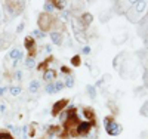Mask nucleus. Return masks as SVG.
<instances>
[{
	"instance_id": "a878e982",
	"label": "nucleus",
	"mask_w": 148,
	"mask_h": 139,
	"mask_svg": "<svg viewBox=\"0 0 148 139\" xmlns=\"http://www.w3.org/2000/svg\"><path fill=\"white\" fill-rule=\"evenodd\" d=\"M0 139H14V136L8 132H0Z\"/></svg>"
},
{
	"instance_id": "2eb2a0df",
	"label": "nucleus",
	"mask_w": 148,
	"mask_h": 139,
	"mask_svg": "<svg viewBox=\"0 0 148 139\" xmlns=\"http://www.w3.org/2000/svg\"><path fill=\"white\" fill-rule=\"evenodd\" d=\"M21 92H22V87H19V86H10L9 87V93L12 96H18V95H21Z\"/></svg>"
},
{
	"instance_id": "c756f323",
	"label": "nucleus",
	"mask_w": 148,
	"mask_h": 139,
	"mask_svg": "<svg viewBox=\"0 0 148 139\" xmlns=\"http://www.w3.org/2000/svg\"><path fill=\"white\" fill-rule=\"evenodd\" d=\"M15 79H16V80H21V79H22V73H21V71H16V74H15Z\"/></svg>"
},
{
	"instance_id": "72a5a7b5",
	"label": "nucleus",
	"mask_w": 148,
	"mask_h": 139,
	"mask_svg": "<svg viewBox=\"0 0 148 139\" xmlns=\"http://www.w3.org/2000/svg\"><path fill=\"white\" fill-rule=\"evenodd\" d=\"M5 92H6V87H0V96L5 95Z\"/></svg>"
},
{
	"instance_id": "9b49d317",
	"label": "nucleus",
	"mask_w": 148,
	"mask_h": 139,
	"mask_svg": "<svg viewBox=\"0 0 148 139\" xmlns=\"http://www.w3.org/2000/svg\"><path fill=\"white\" fill-rule=\"evenodd\" d=\"M145 8H147V3H145V2H136V3H135V6H132L133 12H135L136 15H141L142 12L145 10Z\"/></svg>"
},
{
	"instance_id": "f257e3e1",
	"label": "nucleus",
	"mask_w": 148,
	"mask_h": 139,
	"mask_svg": "<svg viewBox=\"0 0 148 139\" xmlns=\"http://www.w3.org/2000/svg\"><path fill=\"white\" fill-rule=\"evenodd\" d=\"M55 21H56L55 16L42 12V14L39 15V18H37V25H39V30L43 31V33H46L47 30H52L53 25H55Z\"/></svg>"
},
{
	"instance_id": "aec40b11",
	"label": "nucleus",
	"mask_w": 148,
	"mask_h": 139,
	"mask_svg": "<svg viewBox=\"0 0 148 139\" xmlns=\"http://www.w3.org/2000/svg\"><path fill=\"white\" fill-rule=\"evenodd\" d=\"M45 33L43 31H40V30H34L33 31V34H31V37H33V39L36 40V39H45Z\"/></svg>"
},
{
	"instance_id": "ddd939ff",
	"label": "nucleus",
	"mask_w": 148,
	"mask_h": 139,
	"mask_svg": "<svg viewBox=\"0 0 148 139\" xmlns=\"http://www.w3.org/2000/svg\"><path fill=\"white\" fill-rule=\"evenodd\" d=\"M53 10H55L53 2H45V5H43V12H45V14L52 15V12H53Z\"/></svg>"
},
{
	"instance_id": "1a4fd4ad",
	"label": "nucleus",
	"mask_w": 148,
	"mask_h": 139,
	"mask_svg": "<svg viewBox=\"0 0 148 139\" xmlns=\"http://www.w3.org/2000/svg\"><path fill=\"white\" fill-rule=\"evenodd\" d=\"M8 56L14 61V62H18V61L22 58V52H21V49H18V47H12V49L9 50Z\"/></svg>"
},
{
	"instance_id": "6e6552de",
	"label": "nucleus",
	"mask_w": 148,
	"mask_h": 139,
	"mask_svg": "<svg viewBox=\"0 0 148 139\" xmlns=\"http://www.w3.org/2000/svg\"><path fill=\"white\" fill-rule=\"evenodd\" d=\"M56 79V71L52 68H46L43 71V80L46 83H53V80Z\"/></svg>"
},
{
	"instance_id": "0eeeda50",
	"label": "nucleus",
	"mask_w": 148,
	"mask_h": 139,
	"mask_svg": "<svg viewBox=\"0 0 148 139\" xmlns=\"http://www.w3.org/2000/svg\"><path fill=\"white\" fill-rule=\"evenodd\" d=\"M92 21H93V16H92V14H89V12H84V14H82L80 18H79V22L82 25V28L89 27V25L92 24Z\"/></svg>"
},
{
	"instance_id": "b1692460",
	"label": "nucleus",
	"mask_w": 148,
	"mask_h": 139,
	"mask_svg": "<svg viewBox=\"0 0 148 139\" xmlns=\"http://www.w3.org/2000/svg\"><path fill=\"white\" fill-rule=\"evenodd\" d=\"M71 64H73L74 67H79V65H80V56H79V55L73 56V58H71Z\"/></svg>"
},
{
	"instance_id": "f3484780",
	"label": "nucleus",
	"mask_w": 148,
	"mask_h": 139,
	"mask_svg": "<svg viewBox=\"0 0 148 139\" xmlns=\"http://www.w3.org/2000/svg\"><path fill=\"white\" fill-rule=\"evenodd\" d=\"M65 5H67V2H62V0H56V2H53V6H55V9H58V10H65Z\"/></svg>"
},
{
	"instance_id": "f8f14e48",
	"label": "nucleus",
	"mask_w": 148,
	"mask_h": 139,
	"mask_svg": "<svg viewBox=\"0 0 148 139\" xmlns=\"http://www.w3.org/2000/svg\"><path fill=\"white\" fill-rule=\"evenodd\" d=\"M28 89H30L31 93H37V92H39V89H40V81L39 80H31Z\"/></svg>"
},
{
	"instance_id": "cd10ccee",
	"label": "nucleus",
	"mask_w": 148,
	"mask_h": 139,
	"mask_svg": "<svg viewBox=\"0 0 148 139\" xmlns=\"http://www.w3.org/2000/svg\"><path fill=\"white\" fill-rule=\"evenodd\" d=\"M141 112H142V114H148V102H147V104L141 108Z\"/></svg>"
},
{
	"instance_id": "7ed1b4c3",
	"label": "nucleus",
	"mask_w": 148,
	"mask_h": 139,
	"mask_svg": "<svg viewBox=\"0 0 148 139\" xmlns=\"http://www.w3.org/2000/svg\"><path fill=\"white\" fill-rule=\"evenodd\" d=\"M24 6H25V3L22 2H6V12L9 14V16H16L21 14V10L24 9Z\"/></svg>"
},
{
	"instance_id": "c85d7f7f",
	"label": "nucleus",
	"mask_w": 148,
	"mask_h": 139,
	"mask_svg": "<svg viewBox=\"0 0 148 139\" xmlns=\"http://www.w3.org/2000/svg\"><path fill=\"white\" fill-rule=\"evenodd\" d=\"M83 53H84V55H89V53H90V47H89V46H84V47H83Z\"/></svg>"
},
{
	"instance_id": "a211bd4d",
	"label": "nucleus",
	"mask_w": 148,
	"mask_h": 139,
	"mask_svg": "<svg viewBox=\"0 0 148 139\" xmlns=\"http://www.w3.org/2000/svg\"><path fill=\"white\" fill-rule=\"evenodd\" d=\"M34 67H36V59L31 58V56H28V58L25 59V68L31 70V68H34Z\"/></svg>"
},
{
	"instance_id": "423d86ee",
	"label": "nucleus",
	"mask_w": 148,
	"mask_h": 139,
	"mask_svg": "<svg viewBox=\"0 0 148 139\" xmlns=\"http://www.w3.org/2000/svg\"><path fill=\"white\" fill-rule=\"evenodd\" d=\"M24 46H25V49H27V52L30 53V56L33 58V56H34V53H36V40L33 39L31 36H28V37H25Z\"/></svg>"
},
{
	"instance_id": "4be33fe9",
	"label": "nucleus",
	"mask_w": 148,
	"mask_h": 139,
	"mask_svg": "<svg viewBox=\"0 0 148 139\" xmlns=\"http://www.w3.org/2000/svg\"><path fill=\"white\" fill-rule=\"evenodd\" d=\"M96 136H98V133H96V127H92L90 132L84 136V139H98Z\"/></svg>"
},
{
	"instance_id": "9d476101",
	"label": "nucleus",
	"mask_w": 148,
	"mask_h": 139,
	"mask_svg": "<svg viewBox=\"0 0 148 139\" xmlns=\"http://www.w3.org/2000/svg\"><path fill=\"white\" fill-rule=\"evenodd\" d=\"M51 40L53 45H62V33L59 31H51Z\"/></svg>"
},
{
	"instance_id": "20e7f679",
	"label": "nucleus",
	"mask_w": 148,
	"mask_h": 139,
	"mask_svg": "<svg viewBox=\"0 0 148 139\" xmlns=\"http://www.w3.org/2000/svg\"><path fill=\"white\" fill-rule=\"evenodd\" d=\"M93 127V121H86V120H83V121H80L79 123V126H77V129H76V135L77 136H86L89 132H90V129Z\"/></svg>"
},
{
	"instance_id": "4468645a",
	"label": "nucleus",
	"mask_w": 148,
	"mask_h": 139,
	"mask_svg": "<svg viewBox=\"0 0 148 139\" xmlns=\"http://www.w3.org/2000/svg\"><path fill=\"white\" fill-rule=\"evenodd\" d=\"M83 116L86 117V121H93L95 120V114L90 108H84L83 110Z\"/></svg>"
},
{
	"instance_id": "7c9ffc66",
	"label": "nucleus",
	"mask_w": 148,
	"mask_h": 139,
	"mask_svg": "<svg viewBox=\"0 0 148 139\" xmlns=\"http://www.w3.org/2000/svg\"><path fill=\"white\" fill-rule=\"evenodd\" d=\"M22 28H24V22H21V24L18 25V27H16V31H18V33H21V31H22Z\"/></svg>"
},
{
	"instance_id": "39448f33",
	"label": "nucleus",
	"mask_w": 148,
	"mask_h": 139,
	"mask_svg": "<svg viewBox=\"0 0 148 139\" xmlns=\"http://www.w3.org/2000/svg\"><path fill=\"white\" fill-rule=\"evenodd\" d=\"M68 105V99H61V101H56L52 107V114L53 116H59L61 112L65 110V107Z\"/></svg>"
},
{
	"instance_id": "5701e85b",
	"label": "nucleus",
	"mask_w": 148,
	"mask_h": 139,
	"mask_svg": "<svg viewBox=\"0 0 148 139\" xmlns=\"http://www.w3.org/2000/svg\"><path fill=\"white\" fill-rule=\"evenodd\" d=\"M65 87H70V89H71V87L74 86V77H73V75H67V80H65Z\"/></svg>"
},
{
	"instance_id": "6ab92c4d",
	"label": "nucleus",
	"mask_w": 148,
	"mask_h": 139,
	"mask_svg": "<svg viewBox=\"0 0 148 139\" xmlns=\"http://www.w3.org/2000/svg\"><path fill=\"white\" fill-rule=\"evenodd\" d=\"M71 16V12H68V10H62L61 12V16L58 18L61 22H64V21H68V18Z\"/></svg>"
},
{
	"instance_id": "473e14b6",
	"label": "nucleus",
	"mask_w": 148,
	"mask_h": 139,
	"mask_svg": "<svg viewBox=\"0 0 148 139\" xmlns=\"http://www.w3.org/2000/svg\"><path fill=\"white\" fill-rule=\"evenodd\" d=\"M5 111H6V105L2 104V105H0V112H5Z\"/></svg>"
},
{
	"instance_id": "2f4dec72",
	"label": "nucleus",
	"mask_w": 148,
	"mask_h": 139,
	"mask_svg": "<svg viewBox=\"0 0 148 139\" xmlns=\"http://www.w3.org/2000/svg\"><path fill=\"white\" fill-rule=\"evenodd\" d=\"M45 50H46V52H52V46L51 45H46L45 46Z\"/></svg>"
},
{
	"instance_id": "412c9836",
	"label": "nucleus",
	"mask_w": 148,
	"mask_h": 139,
	"mask_svg": "<svg viewBox=\"0 0 148 139\" xmlns=\"http://www.w3.org/2000/svg\"><path fill=\"white\" fill-rule=\"evenodd\" d=\"M86 92H88V95L92 98V99H95V96H96V89H95V86H88L86 87Z\"/></svg>"
},
{
	"instance_id": "bb28decb",
	"label": "nucleus",
	"mask_w": 148,
	"mask_h": 139,
	"mask_svg": "<svg viewBox=\"0 0 148 139\" xmlns=\"http://www.w3.org/2000/svg\"><path fill=\"white\" fill-rule=\"evenodd\" d=\"M121 59H123V55H120V56H117V58L114 59V68L119 70V67H120V64H121Z\"/></svg>"
},
{
	"instance_id": "f03ea898",
	"label": "nucleus",
	"mask_w": 148,
	"mask_h": 139,
	"mask_svg": "<svg viewBox=\"0 0 148 139\" xmlns=\"http://www.w3.org/2000/svg\"><path fill=\"white\" fill-rule=\"evenodd\" d=\"M104 126H105L107 133L111 135V136H117V135L121 132V126H120L117 121H114L113 118H110V117L104 118Z\"/></svg>"
},
{
	"instance_id": "dca6fc26",
	"label": "nucleus",
	"mask_w": 148,
	"mask_h": 139,
	"mask_svg": "<svg viewBox=\"0 0 148 139\" xmlns=\"http://www.w3.org/2000/svg\"><path fill=\"white\" fill-rule=\"evenodd\" d=\"M45 92H46L47 95H53V93H56V90H55V84H53V83H46V86H45Z\"/></svg>"
},
{
	"instance_id": "393cba45",
	"label": "nucleus",
	"mask_w": 148,
	"mask_h": 139,
	"mask_svg": "<svg viewBox=\"0 0 148 139\" xmlns=\"http://www.w3.org/2000/svg\"><path fill=\"white\" fill-rule=\"evenodd\" d=\"M53 84H55V90H56V92L62 90V89H64V86H65V84H64L62 81H55Z\"/></svg>"
}]
</instances>
